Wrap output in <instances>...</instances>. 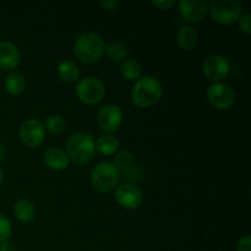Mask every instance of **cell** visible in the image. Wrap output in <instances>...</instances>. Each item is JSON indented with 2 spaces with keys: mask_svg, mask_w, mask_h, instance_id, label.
Here are the masks:
<instances>
[{
  "mask_svg": "<svg viewBox=\"0 0 251 251\" xmlns=\"http://www.w3.org/2000/svg\"><path fill=\"white\" fill-rule=\"evenodd\" d=\"M104 53L112 63H123L127 58V48L120 42H112L107 44Z\"/></svg>",
  "mask_w": 251,
  "mask_h": 251,
  "instance_id": "cell-20",
  "label": "cell"
},
{
  "mask_svg": "<svg viewBox=\"0 0 251 251\" xmlns=\"http://www.w3.org/2000/svg\"><path fill=\"white\" fill-rule=\"evenodd\" d=\"M208 12L217 24L232 25L240 19L243 6L239 1L223 0V1L208 2Z\"/></svg>",
  "mask_w": 251,
  "mask_h": 251,
  "instance_id": "cell-5",
  "label": "cell"
},
{
  "mask_svg": "<svg viewBox=\"0 0 251 251\" xmlns=\"http://www.w3.org/2000/svg\"><path fill=\"white\" fill-rule=\"evenodd\" d=\"M100 5L104 10H108V11H112V10L117 9L118 1H117V0H110V1H100Z\"/></svg>",
  "mask_w": 251,
  "mask_h": 251,
  "instance_id": "cell-29",
  "label": "cell"
},
{
  "mask_svg": "<svg viewBox=\"0 0 251 251\" xmlns=\"http://www.w3.org/2000/svg\"><path fill=\"white\" fill-rule=\"evenodd\" d=\"M113 164L117 167L118 171L124 173L127 169L134 167V156H132L131 152L129 151H120L119 153H117V156L114 157V163Z\"/></svg>",
  "mask_w": 251,
  "mask_h": 251,
  "instance_id": "cell-23",
  "label": "cell"
},
{
  "mask_svg": "<svg viewBox=\"0 0 251 251\" xmlns=\"http://www.w3.org/2000/svg\"><path fill=\"white\" fill-rule=\"evenodd\" d=\"M179 12L183 20L188 22H200L206 17L208 12L207 1H186L181 0L178 2Z\"/></svg>",
  "mask_w": 251,
  "mask_h": 251,
  "instance_id": "cell-12",
  "label": "cell"
},
{
  "mask_svg": "<svg viewBox=\"0 0 251 251\" xmlns=\"http://www.w3.org/2000/svg\"><path fill=\"white\" fill-rule=\"evenodd\" d=\"M120 172L110 162H100L91 172V185L100 194H109L118 186Z\"/></svg>",
  "mask_w": 251,
  "mask_h": 251,
  "instance_id": "cell-4",
  "label": "cell"
},
{
  "mask_svg": "<svg viewBox=\"0 0 251 251\" xmlns=\"http://www.w3.org/2000/svg\"><path fill=\"white\" fill-rule=\"evenodd\" d=\"M68 154L59 147H49L43 153V163L51 171H65L69 167Z\"/></svg>",
  "mask_w": 251,
  "mask_h": 251,
  "instance_id": "cell-14",
  "label": "cell"
},
{
  "mask_svg": "<svg viewBox=\"0 0 251 251\" xmlns=\"http://www.w3.org/2000/svg\"><path fill=\"white\" fill-rule=\"evenodd\" d=\"M161 82L153 76H141L135 82L131 91V100L136 107L150 108L156 104L162 97Z\"/></svg>",
  "mask_w": 251,
  "mask_h": 251,
  "instance_id": "cell-1",
  "label": "cell"
},
{
  "mask_svg": "<svg viewBox=\"0 0 251 251\" xmlns=\"http://www.w3.org/2000/svg\"><path fill=\"white\" fill-rule=\"evenodd\" d=\"M1 183H2V171L0 169V185H1Z\"/></svg>",
  "mask_w": 251,
  "mask_h": 251,
  "instance_id": "cell-32",
  "label": "cell"
},
{
  "mask_svg": "<svg viewBox=\"0 0 251 251\" xmlns=\"http://www.w3.org/2000/svg\"><path fill=\"white\" fill-rule=\"evenodd\" d=\"M238 25H239L240 31L244 32L245 34L251 33V16L249 14H245L240 16V19L238 20Z\"/></svg>",
  "mask_w": 251,
  "mask_h": 251,
  "instance_id": "cell-25",
  "label": "cell"
},
{
  "mask_svg": "<svg viewBox=\"0 0 251 251\" xmlns=\"http://www.w3.org/2000/svg\"><path fill=\"white\" fill-rule=\"evenodd\" d=\"M5 152H6V150H5V146L1 144V142H0V162H1L2 159H4Z\"/></svg>",
  "mask_w": 251,
  "mask_h": 251,
  "instance_id": "cell-31",
  "label": "cell"
},
{
  "mask_svg": "<svg viewBox=\"0 0 251 251\" xmlns=\"http://www.w3.org/2000/svg\"><path fill=\"white\" fill-rule=\"evenodd\" d=\"M120 73H122V75L124 76L127 81H135V82H136V81L141 77V65H140L136 60L126 59V60H124L122 63Z\"/></svg>",
  "mask_w": 251,
  "mask_h": 251,
  "instance_id": "cell-21",
  "label": "cell"
},
{
  "mask_svg": "<svg viewBox=\"0 0 251 251\" xmlns=\"http://www.w3.org/2000/svg\"><path fill=\"white\" fill-rule=\"evenodd\" d=\"M0 251H16V247L11 242L6 240V242L0 243Z\"/></svg>",
  "mask_w": 251,
  "mask_h": 251,
  "instance_id": "cell-30",
  "label": "cell"
},
{
  "mask_svg": "<svg viewBox=\"0 0 251 251\" xmlns=\"http://www.w3.org/2000/svg\"><path fill=\"white\" fill-rule=\"evenodd\" d=\"M176 2L174 0H164V1H152L151 5H153L154 7L159 10H169L171 7H173Z\"/></svg>",
  "mask_w": 251,
  "mask_h": 251,
  "instance_id": "cell-28",
  "label": "cell"
},
{
  "mask_svg": "<svg viewBox=\"0 0 251 251\" xmlns=\"http://www.w3.org/2000/svg\"><path fill=\"white\" fill-rule=\"evenodd\" d=\"M97 122L100 129L107 134L117 131L123 123V112L118 105H103L97 113Z\"/></svg>",
  "mask_w": 251,
  "mask_h": 251,
  "instance_id": "cell-11",
  "label": "cell"
},
{
  "mask_svg": "<svg viewBox=\"0 0 251 251\" xmlns=\"http://www.w3.org/2000/svg\"><path fill=\"white\" fill-rule=\"evenodd\" d=\"M115 200L125 210H136L141 206V190L134 183H123L115 188Z\"/></svg>",
  "mask_w": 251,
  "mask_h": 251,
  "instance_id": "cell-10",
  "label": "cell"
},
{
  "mask_svg": "<svg viewBox=\"0 0 251 251\" xmlns=\"http://www.w3.org/2000/svg\"><path fill=\"white\" fill-rule=\"evenodd\" d=\"M21 61V54L19 48L11 42H0V69L4 71H11L19 66Z\"/></svg>",
  "mask_w": 251,
  "mask_h": 251,
  "instance_id": "cell-13",
  "label": "cell"
},
{
  "mask_svg": "<svg viewBox=\"0 0 251 251\" xmlns=\"http://www.w3.org/2000/svg\"><path fill=\"white\" fill-rule=\"evenodd\" d=\"M58 75L64 82L74 83L80 78V69L73 61L64 60L58 65Z\"/></svg>",
  "mask_w": 251,
  "mask_h": 251,
  "instance_id": "cell-19",
  "label": "cell"
},
{
  "mask_svg": "<svg viewBox=\"0 0 251 251\" xmlns=\"http://www.w3.org/2000/svg\"><path fill=\"white\" fill-rule=\"evenodd\" d=\"M105 95V88L102 81L95 76H86L76 85V96L78 100L87 105L100 103Z\"/></svg>",
  "mask_w": 251,
  "mask_h": 251,
  "instance_id": "cell-6",
  "label": "cell"
},
{
  "mask_svg": "<svg viewBox=\"0 0 251 251\" xmlns=\"http://www.w3.org/2000/svg\"><path fill=\"white\" fill-rule=\"evenodd\" d=\"M19 136L25 146L34 149L43 144L44 137H46V129L39 120L27 119L20 126Z\"/></svg>",
  "mask_w": 251,
  "mask_h": 251,
  "instance_id": "cell-7",
  "label": "cell"
},
{
  "mask_svg": "<svg viewBox=\"0 0 251 251\" xmlns=\"http://www.w3.org/2000/svg\"><path fill=\"white\" fill-rule=\"evenodd\" d=\"M178 46L184 50H193L199 44V33L190 25L180 27L176 34Z\"/></svg>",
  "mask_w": 251,
  "mask_h": 251,
  "instance_id": "cell-15",
  "label": "cell"
},
{
  "mask_svg": "<svg viewBox=\"0 0 251 251\" xmlns=\"http://www.w3.org/2000/svg\"><path fill=\"white\" fill-rule=\"evenodd\" d=\"M238 251H251V237L249 234L240 238L237 245Z\"/></svg>",
  "mask_w": 251,
  "mask_h": 251,
  "instance_id": "cell-26",
  "label": "cell"
},
{
  "mask_svg": "<svg viewBox=\"0 0 251 251\" xmlns=\"http://www.w3.org/2000/svg\"><path fill=\"white\" fill-rule=\"evenodd\" d=\"M44 129L47 131H49L50 134L54 135H59L65 130V120H64L63 117L60 115H50L46 119V123H44Z\"/></svg>",
  "mask_w": 251,
  "mask_h": 251,
  "instance_id": "cell-22",
  "label": "cell"
},
{
  "mask_svg": "<svg viewBox=\"0 0 251 251\" xmlns=\"http://www.w3.org/2000/svg\"><path fill=\"white\" fill-rule=\"evenodd\" d=\"M208 102L221 110L232 107L235 100V93L229 85L225 82H215L207 90Z\"/></svg>",
  "mask_w": 251,
  "mask_h": 251,
  "instance_id": "cell-8",
  "label": "cell"
},
{
  "mask_svg": "<svg viewBox=\"0 0 251 251\" xmlns=\"http://www.w3.org/2000/svg\"><path fill=\"white\" fill-rule=\"evenodd\" d=\"M104 39L93 32L81 34L74 44L75 56L83 64H93L98 61L104 54Z\"/></svg>",
  "mask_w": 251,
  "mask_h": 251,
  "instance_id": "cell-2",
  "label": "cell"
},
{
  "mask_svg": "<svg viewBox=\"0 0 251 251\" xmlns=\"http://www.w3.org/2000/svg\"><path fill=\"white\" fill-rule=\"evenodd\" d=\"M119 140L114 135H102L95 142L96 152L100 153L102 156H113L119 150Z\"/></svg>",
  "mask_w": 251,
  "mask_h": 251,
  "instance_id": "cell-17",
  "label": "cell"
},
{
  "mask_svg": "<svg viewBox=\"0 0 251 251\" xmlns=\"http://www.w3.org/2000/svg\"><path fill=\"white\" fill-rule=\"evenodd\" d=\"M96 149L92 136L85 132H76L66 142V154L75 164H86L95 157Z\"/></svg>",
  "mask_w": 251,
  "mask_h": 251,
  "instance_id": "cell-3",
  "label": "cell"
},
{
  "mask_svg": "<svg viewBox=\"0 0 251 251\" xmlns=\"http://www.w3.org/2000/svg\"><path fill=\"white\" fill-rule=\"evenodd\" d=\"M229 61L226 56L215 54L205 59L202 64V73L206 78L212 82H221L229 74Z\"/></svg>",
  "mask_w": 251,
  "mask_h": 251,
  "instance_id": "cell-9",
  "label": "cell"
},
{
  "mask_svg": "<svg viewBox=\"0 0 251 251\" xmlns=\"http://www.w3.org/2000/svg\"><path fill=\"white\" fill-rule=\"evenodd\" d=\"M12 226L5 216L0 215V243L6 242L11 237Z\"/></svg>",
  "mask_w": 251,
  "mask_h": 251,
  "instance_id": "cell-24",
  "label": "cell"
},
{
  "mask_svg": "<svg viewBox=\"0 0 251 251\" xmlns=\"http://www.w3.org/2000/svg\"><path fill=\"white\" fill-rule=\"evenodd\" d=\"M124 176L127 179V180H137V179H140V176H141V172H140V169L137 168V167H131L130 169H127L126 172H124Z\"/></svg>",
  "mask_w": 251,
  "mask_h": 251,
  "instance_id": "cell-27",
  "label": "cell"
},
{
  "mask_svg": "<svg viewBox=\"0 0 251 251\" xmlns=\"http://www.w3.org/2000/svg\"><path fill=\"white\" fill-rule=\"evenodd\" d=\"M4 87L7 93L12 96L21 95L26 88V78L24 74L20 71H12L6 76L4 82Z\"/></svg>",
  "mask_w": 251,
  "mask_h": 251,
  "instance_id": "cell-18",
  "label": "cell"
},
{
  "mask_svg": "<svg viewBox=\"0 0 251 251\" xmlns=\"http://www.w3.org/2000/svg\"><path fill=\"white\" fill-rule=\"evenodd\" d=\"M14 213L17 220L22 223H29L34 220L36 207L28 199H20L14 206Z\"/></svg>",
  "mask_w": 251,
  "mask_h": 251,
  "instance_id": "cell-16",
  "label": "cell"
}]
</instances>
